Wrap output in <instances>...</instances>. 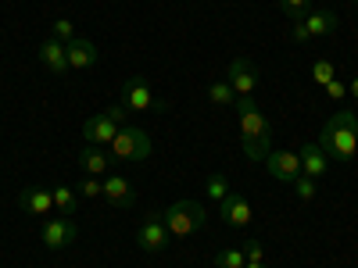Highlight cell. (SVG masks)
Wrapping results in <instances>:
<instances>
[{
  "mask_svg": "<svg viewBox=\"0 0 358 268\" xmlns=\"http://www.w3.org/2000/svg\"><path fill=\"white\" fill-rule=\"evenodd\" d=\"M244 265H248L244 247H226L215 254V268H244Z\"/></svg>",
  "mask_w": 358,
  "mask_h": 268,
  "instance_id": "22",
  "label": "cell"
},
{
  "mask_svg": "<svg viewBox=\"0 0 358 268\" xmlns=\"http://www.w3.org/2000/svg\"><path fill=\"white\" fill-rule=\"evenodd\" d=\"M169 229H165V218L158 215V211H151V218L147 222H140V229H136V244H140V251H147V254H162L165 247H169Z\"/></svg>",
  "mask_w": 358,
  "mask_h": 268,
  "instance_id": "8",
  "label": "cell"
},
{
  "mask_svg": "<svg viewBox=\"0 0 358 268\" xmlns=\"http://www.w3.org/2000/svg\"><path fill=\"white\" fill-rule=\"evenodd\" d=\"M297 158H301V175L315 179V183L326 175V168H330V165H326V154H322V147H319V143H305Z\"/></svg>",
  "mask_w": 358,
  "mask_h": 268,
  "instance_id": "17",
  "label": "cell"
},
{
  "mask_svg": "<svg viewBox=\"0 0 358 268\" xmlns=\"http://www.w3.org/2000/svg\"><path fill=\"white\" fill-rule=\"evenodd\" d=\"M226 82L233 86L236 100L241 97H255V86H258V68L251 57H233L229 68H226Z\"/></svg>",
  "mask_w": 358,
  "mask_h": 268,
  "instance_id": "7",
  "label": "cell"
},
{
  "mask_svg": "<svg viewBox=\"0 0 358 268\" xmlns=\"http://www.w3.org/2000/svg\"><path fill=\"white\" fill-rule=\"evenodd\" d=\"M18 207L25 215H33V218H50L54 211V193L50 190H40V186H29L18 193Z\"/></svg>",
  "mask_w": 358,
  "mask_h": 268,
  "instance_id": "12",
  "label": "cell"
},
{
  "mask_svg": "<svg viewBox=\"0 0 358 268\" xmlns=\"http://www.w3.org/2000/svg\"><path fill=\"white\" fill-rule=\"evenodd\" d=\"M244 254H248V261H265V247H262L258 240H251V244L244 247Z\"/></svg>",
  "mask_w": 358,
  "mask_h": 268,
  "instance_id": "31",
  "label": "cell"
},
{
  "mask_svg": "<svg viewBox=\"0 0 358 268\" xmlns=\"http://www.w3.org/2000/svg\"><path fill=\"white\" fill-rule=\"evenodd\" d=\"M151 151H155L151 136H147L143 129H136V126H122V129H118V136L111 140V158H118V161L140 165V161L151 158Z\"/></svg>",
  "mask_w": 358,
  "mask_h": 268,
  "instance_id": "4",
  "label": "cell"
},
{
  "mask_svg": "<svg viewBox=\"0 0 358 268\" xmlns=\"http://www.w3.org/2000/svg\"><path fill=\"white\" fill-rule=\"evenodd\" d=\"M219 218L226 222V225H233V229H248L251 222H255V211H251V200L244 197V193H236V190H229V197L219 204Z\"/></svg>",
  "mask_w": 358,
  "mask_h": 268,
  "instance_id": "9",
  "label": "cell"
},
{
  "mask_svg": "<svg viewBox=\"0 0 358 268\" xmlns=\"http://www.w3.org/2000/svg\"><path fill=\"white\" fill-rule=\"evenodd\" d=\"M236 118H241V143H244V154L251 161H265L273 154V126L262 111V104L255 97H241L233 104Z\"/></svg>",
  "mask_w": 358,
  "mask_h": 268,
  "instance_id": "1",
  "label": "cell"
},
{
  "mask_svg": "<svg viewBox=\"0 0 358 268\" xmlns=\"http://www.w3.org/2000/svg\"><path fill=\"white\" fill-rule=\"evenodd\" d=\"M65 50H69V68L72 72H86V68H94L101 61V50L94 47V40L76 36L72 43H65Z\"/></svg>",
  "mask_w": 358,
  "mask_h": 268,
  "instance_id": "13",
  "label": "cell"
},
{
  "mask_svg": "<svg viewBox=\"0 0 358 268\" xmlns=\"http://www.w3.org/2000/svg\"><path fill=\"white\" fill-rule=\"evenodd\" d=\"M301 22H305V29H308V36H312V40L330 36V33H337V29H341V18H337L334 11H308Z\"/></svg>",
  "mask_w": 358,
  "mask_h": 268,
  "instance_id": "18",
  "label": "cell"
},
{
  "mask_svg": "<svg viewBox=\"0 0 358 268\" xmlns=\"http://www.w3.org/2000/svg\"><path fill=\"white\" fill-rule=\"evenodd\" d=\"M322 89H326V97H330V100H344V97H348V82H341V79L326 82Z\"/></svg>",
  "mask_w": 358,
  "mask_h": 268,
  "instance_id": "28",
  "label": "cell"
},
{
  "mask_svg": "<svg viewBox=\"0 0 358 268\" xmlns=\"http://www.w3.org/2000/svg\"><path fill=\"white\" fill-rule=\"evenodd\" d=\"M76 236H79V232H76V222L65 218V215L43 218V225H40V240H43L47 251H65V247H72Z\"/></svg>",
  "mask_w": 358,
  "mask_h": 268,
  "instance_id": "6",
  "label": "cell"
},
{
  "mask_svg": "<svg viewBox=\"0 0 358 268\" xmlns=\"http://www.w3.org/2000/svg\"><path fill=\"white\" fill-rule=\"evenodd\" d=\"M290 36H294V43H312V36H308L305 22H290Z\"/></svg>",
  "mask_w": 358,
  "mask_h": 268,
  "instance_id": "30",
  "label": "cell"
},
{
  "mask_svg": "<svg viewBox=\"0 0 358 268\" xmlns=\"http://www.w3.org/2000/svg\"><path fill=\"white\" fill-rule=\"evenodd\" d=\"M351 4H358V0H351Z\"/></svg>",
  "mask_w": 358,
  "mask_h": 268,
  "instance_id": "34",
  "label": "cell"
},
{
  "mask_svg": "<svg viewBox=\"0 0 358 268\" xmlns=\"http://www.w3.org/2000/svg\"><path fill=\"white\" fill-rule=\"evenodd\" d=\"M104 200L111 204V207H133V200H136V193H133V183L126 175H104Z\"/></svg>",
  "mask_w": 358,
  "mask_h": 268,
  "instance_id": "15",
  "label": "cell"
},
{
  "mask_svg": "<svg viewBox=\"0 0 358 268\" xmlns=\"http://www.w3.org/2000/svg\"><path fill=\"white\" fill-rule=\"evenodd\" d=\"M244 268H268V265H265V261H248Z\"/></svg>",
  "mask_w": 358,
  "mask_h": 268,
  "instance_id": "32",
  "label": "cell"
},
{
  "mask_svg": "<svg viewBox=\"0 0 358 268\" xmlns=\"http://www.w3.org/2000/svg\"><path fill=\"white\" fill-rule=\"evenodd\" d=\"M122 104H126L129 111H155V114H165V111H169V104L151 94V86H147L143 75L126 79V86H122Z\"/></svg>",
  "mask_w": 358,
  "mask_h": 268,
  "instance_id": "5",
  "label": "cell"
},
{
  "mask_svg": "<svg viewBox=\"0 0 358 268\" xmlns=\"http://www.w3.org/2000/svg\"><path fill=\"white\" fill-rule=\"evenodd\" d=\"M294 193H297V200H301V204H308V200H315L319 183H315V179H308V175H297L294 179Z\"/></svg>",
  "mask_w": 358,
  "mask_h": 268,
  "instance_id": "23",
  "label": "cell"
},
{
  "mask_svg": "<svg viewBox=\"0 0 358 268\" xmlns=\"http://www.w3.org/2000/svg\"><path fill=\"white\" fill-rule=\"evenodd\" d=\"M226 197H229V179H226V172H212V175H208V200L222 204Z\"/></svg>",
  "mask_w": 358,
  "mask_h": 268,
  "instance_id": "21",
  "label": "cell"
},
{
  "mask_svg": "<svg viewBox=\"0 0 358 268\" xmlns=\"http://www.w3.org/2000/svg\"><path fill=\"white\" fill-rule=\"evenodd\" d=\"M118 129H122V126H115L104 111L101 114H90L86 122H83V136H86V143H94V147H101V143L111 147V140L118 136Z\"/></svg>",
  "mask_w": 358,
  "mask_h": 268,
  "instance_id": "14",
  "label": "cell"
},
{
  "mask_svg": "<svg viewBox=\"0 0 358 268\" xmlns=\"http://www.w3.org/2000/svg\"><path fill=\"white\" fill-rule=\"evenodd\" d=\"M265 172L276 179V183H287V186H294V179L301 175V158H297L294 151H273L265 161Z\"/></svg>",
  "mask_w": 358,
  "mask_h": 268,
  "instance_id": "10",
  "label": "cell"
},
{
  "mask_svg": "<svg viewBox=\"0 0 358 268\" xmlns=\"http://www.w3.org/2000/svg\"><path fill=\"white\" fill-rule=\"evenodd\" d=\"M208 104H215V107H233V104H236V94H233V86H229L226 79L212 82V86H208Z\"/></svg>",
  "mask_w": 358,
  "mask_h": 268,
  "instance_id": "20",
  "label": "cell"
},
{
  "mask_svg": "<svg viewBox=\"0 0 358 268\" xmlns=\"http://www.w3.org/2000/svg\"><path fill=\"white\" fill-rule=\"evenodd\" d=\"M319 147H322L326 158H334V161H341V165L351 161V158L358 154V114H355L351 107L337 111L330 122L322 126Z\"/></svg>",
  "mask_w": 358,
  "mask_h": 268,
  "instance_id": "2",
  "label": "cell"
},
{
  "mask_svg": "<svg viewBox=\"0 0 358 268\" xmlns=\"http://www.w3.org/2000/svg\"><path fill=\"white\" fill-rule=\"evenodd\" d=\"M79 165H83L86 175L104 179V175L111 172V154H104L101 147H94V143H86V147H83V154H79Z\"/></svg>",
  "mask_w": 358,
  "mask_h": 268,
  "instance_id": "16",
  "label": "cell"
},
{
  "mask_svg": "<svg viewBox=\"0 0 358 268\" xmlns=\"http://www.w3.org/2000/svg\"><path fill=\"white\" fill-rule=\"evenodd\" d=\"M162 218H165V229H169L172 240H187V236L201 232L204 222H208L204 207L197 200H176V204H169L162 211Z\"/></svg>",
  "mask_w": 358,
  "mask_h": 268,
  "instance_id": "3",
  "label": "cell"
},
{
  "mask_svg": "<svg viewBox=\"0 0 358 268\" xmlns=\"http://www.w3.org/2000/svg\"><path fill=\"white\" fill-rule=\"evenodd\" d=\"M312 79H315L319 86L334 82V79H337V68H334V61H326V57H319V61L312 65Z\"/></svg>",
  "mask_w": 358,
  "mask_h": 268,
  "instance_id": "24",
  "label": "cell"
},
{
  "mask_svg": "<svg viewBox=\"0 0 358 268\" xmlns=\"http://www.w3.org/2000/svg\"><path fill=\"white\" fill-rule=\"evenodd\" d=\"M79 197H104V179H97V175H86L83 183H79Z\"/></svg>",
  "mask_w": 358,
  "mask_h": 268,
  "instance_id": "27",
  "label": "cell"
},
{
  "mask_svg": "<svg viewBox=\"0 0 358 268\" xmlns=\"http://www.w3.org/2000/svg\"><path fill=\"white\" fill-rule=\"evenodd\" d=\"M351 94H355V100H358V79H351Z\"/></svg>",
  "mask_w": 358,
  "mask_h": 268,
  "instance_id": "33",
  "label": "cell"
},
{
  "mask_svg": "<svg viewBox=\"0 0 358 268\" xmlns=\"http://www.w3.org/2000/svg\"><path fill=\"white\" fill-rule=\"evenodd\" d=\"M104 114L111 118L115 126H126V114H129V107H126V104H111V107H104Z\"/></svg>",
  "mask_w": 358,
  "mask_h": 268,
  "instance_id": "29",
  "label": "cell"
},
{
  "mask_svg": "<svg viewBox=\"0 0 358 268\" xmlns=\"http://www.w3.org/2000/svg\"><path fill=\"white\" fill-rule=\"evenodd\" d=\"M50 193H54V207H57L65 218H72V215L79 211V190H72V186L62 183V186H54Z\"/></svg>",
  "mask_w": 358,
  "mask_h": 268,
  "instance_id": "19",
  "label": "cell"
},
{
  "mask_svg": "<svg viewBox=\"0 0 358 268\" xmlns=\"http://www.w3.org/2000/svg\"><path fill=\"white\" fill-rule=\"evenodd\" d=\"M280 11L290 18V22H301L308 15V0H280Z\"/></svg>",
  "mask_w": 358,
  "mask_h": 268,
  "instance_id": "25",
  "label": "cell"
},
{
  "mask_svg": "<svg viewBox=\"0 0 358 268\" xmlns=\"http://www.w3.org/2000/svg\"><path fill=\"white\" fill-rule=\"evenodd\" d=\"M36 61H40L50 75H65V72H72V68H69V50H65V43H62V40H54V36H47V40L36 47Z\"/></svg>",
  "mask_w": 358,
  "mask_h": 268,
  "instance_id": "11",
  "label": "cell"
},
{
  "mask_svg": "<svg viewBox=\"0 0 358 268\" xmlns=\"http://www.w3.org/2000/svg\"><path fill=\"white\" fill-rule=\"evenodd\" d=\"M50 36L62 40V43H72V40H76V25H72L69 18H57V22L50 25Z\"/></svg>",
  "mask_w": 358,
  "mask_h": 268,
  "instance_id": "26",
  "label": "cell"
}]
</instances>
